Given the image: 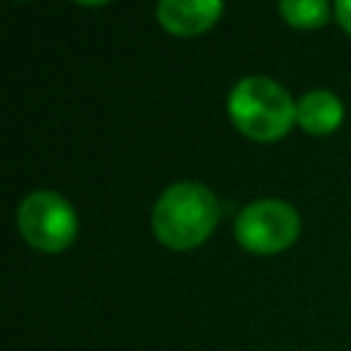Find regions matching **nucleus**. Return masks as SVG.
<instances>
[{
    "label": "nucleus",
    "instance_id": "nucleus-1",
    "mask_svg": "<svg viewBox=\"0 0 351 351\" xmlns=\"http://www.w3.org/2000/svg\"><path fill=\"white\" fill-rule=\"evenodd\" d=\"M219 197L200 181H176L162 189L151 208L156 241L173 252L203 247L219 225Z\"/></svg>",
    "mask_w": 351,
    "mask_h": 351
},
{
    "label": "nucleus",
    "instance_id": "nucleus-2",
    "mask_svg": "<svg viewBox=\"0 0 351 351\" xmlns=\"http://www.w3.org/2000/svg\"><path fill=\"white\" fill-rule=\"evenodd\" d=\"M228 118L252 143H277L296 123V101L271 77H241L228 93Z\"/></svg>",
    "mask_w": 351,
    "mask_h": 351
},
{
    "label": "nucleus",
    "instance_id": "nucleus-3",
    "mask_svg": "<svg viewBox=\"0 0 351 351\" xmlns=\"http://www.w3.org/2000/svg\"><path fill=\"white\" fill-rule=\"evenodd\" d=\"M16 230L22 241L38 252L58 255L69 250L80 233V219L69 197L55 189H33L16 206Z\"/></svg>",
    "mask_w": 351,
    "mask_h": 351
},
{
    "label": "nucleus",
    "instance_id": "nucleus-4",
    "mask_svg": "<svg viewBox=\"0 0 351 351\" xmlns=\"http://www.w3.org/2000/svg\"><path fill=\"white\" fill-rule=\"evenodd\" d=\"M299 211L277 197H261L247 203L233 219V236L241 250L252 255H277L299 241Z\"/></svg>",
    "mask_w": 351,
    "mask_h": 351
},
{
    "label": "nucleus",
    "instance_id": "nucleus-5",
    "mask_svg": "<svg viewBox=\"0 0 351 351\" xmlns=\"http://www.w3.org/2000/svg\"><path fill=\"white\" fill-rule=\"evenodd\" d=\"M154 14L165 33L178 38H192L211 30L222 19L225 5L217 0H162L156 3Z\"/></svg>",
    "mask_w": 351,
    "mask_h": 351
},
{
    "label": "nucleus",
    "instance_id": "nucleus-6",
    "mask_svg": "<svg viewBox=\"0 0 351 351\" xmlns=\"http://www.w3.org/2000/svg\"><path fill=\"white\" fill-rule=\"evenodd\" d=\"M343 101L332 90L315 88L296 99V126L313 137L335 134L343 123Z\"/></svg>",
    "mask_w": 351,
    "mask_h": 351
},
{
    "label": "nucleus",
    "instance_id": "nucleus-7",
    "mask_svg": "<svg viewBox=\"0 0 351 351\" xmlns=\"http://www.w3.org/2000/svg\"><path fill=\"white\" fill-rule=\"evenodd\" d=\"M277 14L288 27L318 30L329 22V16H335V5H329L326 0H282L277 5Z\"/></svg>",
    "mask_w": 351,
    "mask_h": 351
},
{
    "label": "nucleus",
    "instance_id": "nucleus-8",
    "mask_svg": "<svg viewBox=\"0 0 351 351\" xmlns=\"http://www.w3.org/2000/svg\"><path fill=\"white\" fill-rule=\"evenodd\" d=\"M335 22L351 36V0H340V3H335Z\"/></svg>",
    "mask_w": 351,
    "mask_h": 351
}]
</instances>
